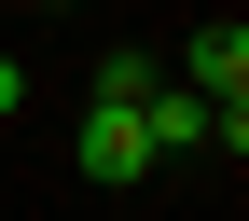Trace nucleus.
Wrapping results in <instances>:
<instances>
[{
	"label": "nucleus",
	"mask_w": 249,
	"mask_h": 221,
	"mask_svg": "<svg viewBox=\"0 0 249 221\" xmlns=\"http://www.w3.org/2000/svg\"><path fill=\"white\" fill-rule=\"evenodd\" d=\"M42 14H55V0H42Z\"/></svg>",
	"instance_id": "4"
},
{
	"label": "nucleus",
	"mask_w": 249,
	"mask_h": 221,
	"mask_svg": "<svg viewBox=\"0 0 249 221\" xmlns=\"http://www.w3.org/2000/svg\"><path fill=\"white\" fill-rule=\"evenodd\" d=\"M70 152H83V180H111V194H124V180L152 166V124H139V97H97V111H83V138H70Z\"/></svg>",
	"instance_id": "1"
},
{
	"label": "nucleus",
	"mask_w": 249,
	"mask_h": 221,
	"mask_svg": "<svg viewBox=\"0 0 249 221\" xmlns=\"http://www.w3.org/2000/svg\"><path fill=\"white\" fill-rule=\"evenodd\" d=\"M180 69H194V97H249V28H235V14H208Z\"/></svg>",
	"instance_id": "2"
},
{
	"label": "nucleus",
	"mask_w": 249,
	"mask_h": 221,
	"mask_svg": "<svg viewBox=\"0 0 249 221\" xmlns=\"http://www.w3.org/2000/svg\"><path fill=\"white\" fill-rule=\"evenodd\" d=\"M14 111H28V69H14V55H0V124H14Z\"/></svg>",
	"instance_id": "3"
}]
</instances>
